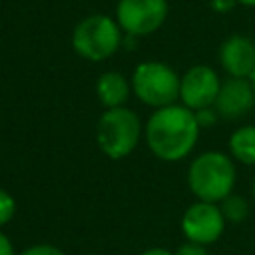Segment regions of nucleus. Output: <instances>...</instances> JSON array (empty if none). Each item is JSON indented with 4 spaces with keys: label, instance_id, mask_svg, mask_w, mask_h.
<instances>
[{
    "label": "nucleus",
    "instance_id": "obj_14",
    "mask_svg": "<svg viewBox=\"0 0 255 255\" xmlns=\"http://www.w3.org/2000/svg\"><path fill=\"white\" fill-rule=\"evenodd\" d=\"M16 213V201L14 197L4 189L0 187V227H4Z\"/></svg>",
    "mask_w": 255,
    "mask_h": 255
},
{
    "label": "nucleus",
    "instance_id": "obj_7",
    "mask_svg": "<svg viewBox=\"0 0 255 255\" xmlns=\"http://www.w3.org/2000/svg\"><path fill=\"white\" fill-rule=\"evenodd\" d=\"M221 88L219 74L207 64H195L181 76L179 82V100L191 112L213 108Z\"/></svg>",
    "mask_w": 255,
    "mask_h": 255
},
{
    "label": "nucleus",
    "instance_id": "obj_11",
    "mask_svg": "<svg viewBox=\"0 0 255 255\" xmlns=\"http://www.w3.org/2000/svg\"><path fill=\"white\" fill-rule=\"evenodd\" d=\"M129 94H131V82L116 70L104 72L96 82V96L106 110L126 106Z\"/></svg>",
    "mask_w": 255,
    "mask_h": 255
},
{
    "label": "nucleus",
    "instance_id": "obj_3",
    "mask_svg": "<svg viewBox=\"0 0 255 255\" xmlns=\"http://www.w3.org/2000/svg\"><path fill=\"white\" fill-rule=\"evenodd\" d=\"M124 44V32L116 18L108 14H90L82 18L72 30L74 52L90 62H104L112 58Z\"/></svg>",
    "mask_w": 255,
    "mask_h": 255
},
{
    "label": "nucleus",
    "instance_id": "obj_5",
    "mask_svg": "<svg viewBox=\"0 0 255 255\" xmlns=\"http://www.w3.org/2000/svg\"><path fill=\"white\" fill-rule=\"evenodd\" d=\"M129 82L135 98L153 110L177 104L179 100L181 76L165 62L147 60L137 64Z\"/></svg>",
    "mask_w": 255,
    "mask_h": 255
},
{
    "label": "nucleus",
    "instance_id": "obj_16",
    "mask_svg": "<svg viewBox=\"0 0 255 255\" xmlns=\"http://www.w3.org/2000/svg\"><path fill=\"white\" fill-rule=\"evenodd\" d=\"M173 255H209L207 247L205 245H199V243H193V241H185L183 245H179Z\"/></svg>",
    "mask_w": 255,
    "mask_h": 255
},
{
    "label": "nucleus",
    "instance_id": "obj_20",
    "mask_svg": "<svg viewBox=\"0 0 255 255\" xmlns=\"http://www.w3.org/2000/svg\"><path fill=\"white\" fill-rule=\"evenodd\" d=\"M237 4L245 8H255V0H237Z\"/></svg>",
    "mask_w": 255,
    "mask_h": 255
},
{
    "label": "nucleus",
    "instance_id": "obj_1",
    "mask_svg": "<svg viewBox=\"0 0 255 255\" xmlns=\"http://www.w3.org/2000/svg\"><path fill=\"white\" fill-rule=\"evenodd\" d=\"M199 122L195 112L183 104H171L153 110L143 126V137L149 151L163 161L187 157L199 139Z\"/></svg>",
    "mask_w": 255,
    "mask_h": 255
},
{
    "label": "nucleus",
    "instance_id": "obj_2",
    "mask_svg": "<svg viewBox=\"0 0 255 255\" xmlns=\"http://www.w3.org/2000/svg\"><path fill=\"white\" fill-rule=\"evenodd\" d=\"M187 185L199 201L219 203L235 185V163L223 151H203L187 167Z\"/></svg>",
    "mask_w": 255,
    "mask_h": 255
},
{
    "label": "nucleus",
    "instance_id": "obj_9",
    "mask_svg": "<svg viewBox=\"0 0 255 255\" xmlns=\"http://www.w3.org/2000/svg\"><path fill=\"white\" fill-rule=\"evenodd\" d=\"M255 104V90L249 78H229L221 82L217 100L213 104L219 118L239 120L243 118Z\"/></svg>",
    "mask_w": 255,
    "mask_h": 255
},
{
    "label": "nucleus",
    "instance_id": "obj_18",
    "mask_svg": "<svg viewBox=\"0 0 255 255\" xmlns=\"http://www.w3.org/2000/svg\"><path fill=\"white\" fill-rule=\"evenodd\" d=\"M0 255H16L12 241H10L8 235H4L2 231H0Z\"/></svg>",
    "mask_w": 255,
    "mask_h": 255
},
{
    "label": "nucleus",
    "instance_id": "obj_10",
    "mask_svg": "<svg viewBox=\"0 0 255 255\" xmlns=\"http://www.w3.org/2000/svg\"><path fill=\"white\" fill-rule=\"evenodd\" d=\"M219 64L229 78H249L255 68V42L245 34H231L219 48Z\"/></svg>",
    "mask_w": 255,
    "mask_h": 255
},
{
    "label": "nucleus",
    "instance_id": "obj_22",
    "mask_svg": "<svg viewBox=\"0 0 255 255\" xmlns=\"http://www.w3.org/2000/svg\"><path fill=\"white\" fill-rule=\"evenodd\" d=\"M251 193H253V199H255V177H253V183H251Z\"/></svg>",
    "mask_w": 255,
    "mask_h": 255
},
{
    "label": "nucleus",
    "instance_id": "obj_15",
    "mask_svg": "<svg viewBox=\"0 0 255 255\" xmlns=\"http://www.w3.org/2000/svg\"><path fill=\"white\" fill-rule=\"evenodd\" d=\"M18 255H66L60 247L56 245H50V243H38V245H32L28 249H24L22 253Z\"/></svg>",
    "mask_w": 255,
    "mask_h": 255
},
{
    "label": "nucleus",
    "instance_id": "obj_6",
    "mask_svg": "<svg viewBox=\"0 0 255 255\" xmlns=\"http://www.w3.org/2000/svg\"><path fill=\"white\" fill-rule=\"evenodd\" d=\"M169 14L167 0H118L116 22L126 36L143 38L157 32Z\"/></svg>",
    "mask_w": 255,
    "mask_h": 255
},
{
    "label": "nucleus",
    "instance_id": "obj_13",
    "mask_svg": "<svg viewBox=\"0 0 255 255\" xmlns=\"http://www.w3.org/2000/svg\"><path fill=\"white\" fill-rule=\"evenodd\" d=\"M217 205H219V209H221V213H223V217H225L227 223H235L237 225V223L245 221L247 215H249V203H247V199L243 195H237V193H229Z\"/></svg>",
    "mask_w": 255,
    "mask_h": 255
},
{
    "label": "nucleus",
    "instance_id": "obj_8",
    "mask_svg": "<svg viewBox=\"0 0 255 255\" xmlns=\"http://www.w3.org/2000/svg\"><path fill=\"white\" fill-rule=\"evenodd\" d=\"M225 223L227 221L217 203L197 199L195 203H191L185 209V213L181 217V231L187 241L207 247L221 237Z\"/></svg>",
    "mask_w": 255,
    "mask_h": 255
},
{
    "label": "nucleus",
    "instance_id": "obj_12",
    "mask_svg": "<svg viewBox=\"0 0 255 255\" xmlns=\"http://www.w3.org/2000/svg\"><path fill=\"white\" fill-rule=\"evenodd\" d=\"M229 151L233 159L245 165H255V126L237 128L229 135Z\"/></svg>",
    "mask_w": 255,
    "mask_h": 255
},
{
    "label": "nucleus",
    "instance_id": "obj_17",
    "mask_svg": "<svg viewBox=\"0 0 255 255\" xmlns=\"http://www.w3.org/2000/svg\"><path fill=\"white\" fill-rule=\"evenodd\" d=\"M209 6H211V10H215L219 14H225V12H231L237 6V0H209Z\"/></svg>",
    "mask_w": 255,
    "mask_h": 255
},
{
    "label": "nucleus",
    "instance_id": "obj_21",
    "mask_svg": "<svg viewBox=\"0 0 255 255\" xmlns=\"http://www.w3.org/2000/svg\"><path fill=\"white\" fill-rule=\"evenodd\" d=\"M249 82H251V86H253V90H255V68H253V72H251V76H249Z\"/></svg>",
    "mask_w": 255,
    "mask_h": 255
},
{
    "label": "nucleus",
    "instance_id": "obj_4",
    "mask_svg": "<svg viewBox=\"0 0 255 255\" xmlns=\"http://www.w3.org/2000/svg\"><path fill=\"white\" fill-rule=\"evenodd\" d=\"M143 133V126L137 114L126 106L106 110L96 126V141L98 147L110 159H122L129 155Z\"/></svg>",
    "mask_w": 255,
    "mask_h": 255
},
{
    "label": "nucleus",
    "instance_id": "obj_23",
    "mask_svg": "<svg viewBox=\"0 0 255 255\" xmlns=\"http://www.w3.org/2000/svg\"><path fill=\"white\" fill-rule=\"evenodd\" d=\"M86 255H98V253H86Z\"/></svg>",
    "mask_w": 255,
    "mask_h": 255
},
{
    "label": "nucleus",
    "instance_id": "obj_19",
    "mask_svg": "<svg viewBox=\"0 0 255 255\" xmlns=\"http://www.w3.org/2000/svg\"><path fill=\"white\" fill-rule=\"evenodd\" d=\"M139 255H173V251L165 247H149V249H143Z\"/></svg>",
    "mask_w": 255,
    "mask_h": 255
}]
</instances>
